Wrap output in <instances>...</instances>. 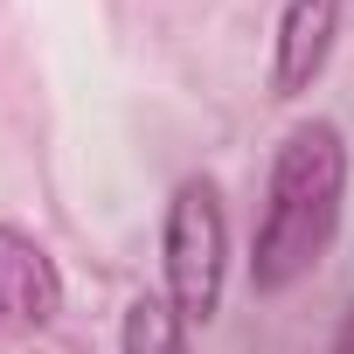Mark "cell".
Returning a JSON list of instances; mask_svg holds the SVG:
<instances>
[{
  "instance_id": "5",
  "label": "cell",
  "mask_w": 354,
  "mask_h": 354,
  "mask_svg": "<svg viewBox=\"0 0 354 354\" xmlns=\"http://www.w3.org/2000/svg\"><path fill=\"white\" fill-rule=\"evenodd\" d=\"M118 354H188V319L167 292H139L118 326Z\"/></svg>"
},
{
  "instance_id": "4",
  "label": "cell",
  "mask_w": 354,
  "mask_h": 354,
  "mask_svg": "<svg viewBox=\"0 0 354 354\" xmlns=\"http://www.w3.org/2000/svg\"><path fill=\"white\" fill-rule=\"evenodd\" d=\"M340 8L347 0H285L278 42H271V91L278 97H299L319 84V70L333 63V42H340Z\"/></svg>"
},
{
  "instance_id": "3",
  "label": "cell",
  "mask_w": 354,
  "mask_h": 354,
  "mask_svg": "<svg viewBox=\"0 0 354 354\" xmlns=\"http://www.w3.org/2000/svg\"><path fill=\"white\" fill-rule=\"evenodd\" d=\"M56 313H63V271H56V257L28 230L0 223V333H42Z\"/></svg>"
},
{
  "instance_id": "6",
  "label": "cell",
  "mask_w": 354,
  "mask_h": 354,
  "mask_svg": "<svg viewBox=\"0 0 354 354\" xmlns=\"http://www.w3.org/2000/svg\"><path fill=\"white\" fill-rule=\"evenodd\" d=\"M326 354H354V306L340 313V333H333V347H326Z\"/></svg>"
},
{
  "instance_id": "2",
  "label": "cell",
  "mask_w": 354,
  "mask_h": 354,
  "mask_svg": "<svg viewBox=\"0 0 354 354\" xmlns=\"http://www.w3.org/2000/svg\"><path fill=\"white\" fill-rule=\"evenodd\" d=\"M160 271H167V299L181 306L188 326H209L223 306V271H230V216H223V188L209 174H188L167 202V230H160Z\"/></svg>"
},
{
  "instance_id": "1",
  "label": "cell",
  "mask_w": 354,
  "mask_h": 354,
  "mask_svg": "<svg viewBox=\"0 0 354 354\" xmlns=\"http://www.w3.org/2000/svg\"><path fill=\"white\" fill-rule=\"evenodd\" d=\"M340 202H347V139L333 118H306L285 132L278 160H271V195L257 216V243H250V285L292 292L340 230Z\"/></svg>"
}]
</instances>
